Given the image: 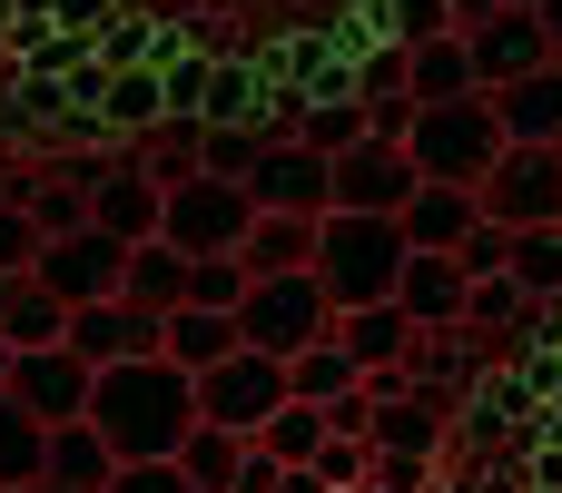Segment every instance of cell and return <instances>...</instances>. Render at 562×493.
<instances>
[{"label":"cell","mask_w":562,"mask_h":493,"mask_svg":"<svg viewBox=\"0 0 562 493\" xmlns=\"http://www.w3.org/2000/svg\"><path fill=\"white\" fill-rule=\"evenodd\" d=\"M119 464H168L188 435H198V385L168 366V356H128V366H99L89 376V415H79Z\"/></svg>","instance_id":"cell-1"},{"label":"cell","mask_w":562,"mask_h":493,"mask_svg":"<svg viewBox=\"0 0 562 493\" xmlns=\"http://www.w3.org/2000/svg\"><path fill=\"white\" fill-rule=\"evenodd\" d=\"M405 227L395 217H346V208H326L316 217V287H326V306L336 316H356V306H395V277H405Z\"/></svg>","instance_id":"cell-2"},{"label":"cell","mask_w":562,"mask_h":493,"mask_svg":"<svg viewBox=\"0 0 562 493\" xmlns=\"http://www.w3.org/2000/svg\"><path fill=\"white\" fill-rule=\"evenodd\" d=\"M494 158H504V128H494L484 89L405 119V168H415V188H484V168H494Z\"/></svg>","instance_id":"cell-3"},{"label":"cell","mask_w":562,"mask_h":493,"mask_svg":"<svg viewBox=\"0 0 562 493\" xmlns=\"http://www.w3.org/2000/svg\"><path fill=\"white\" fill-rule=\"evenodd\" d=\"M336 326V306H326V287L316 277H247V306H237V346L247 356H296V346H316Z\"/></svg>","instance_id":"cell-4"},{"label":"cell","mask_w":562,"mask_h":493,"mask_svg":"<svg viewBox=\"0 0 562 493\" xmlns=\"http://www.w3.org/2000/svg\"><path fill=\"white\" fill-rule=\"evenodd\" d=\"M247 188H227V178H178L168 198H158V237L178 247V257H237V237H247Z\"/></svg>","instance_id":"cell-5"},{"label":"cell","mask_w":562,"mask_h":493,"mask_svg":"<svg viewBox=\"0 0 562 493\" xmlns=\"http://www.w3.org/2000/svg\"><path fill=\"white\" fill-rule=\"evenodd\" d=\"M474 208H484L504 237H524V227H562V158H553V148H504V158L484 168Z\"/></svg>","instance_id":"cell-6"},{"label":"cell","mask_w":562,"mask_h":493,"mask_svg":"<svg viewBox=\"0 0 562 493\" xmlns=\"http://www.w3.org/2000/svg\"><path fill=\"white\" fill-rule=\"evenodd\" d=\"M286 405V366L277 356H227V366H207L198 376V425H217V435H257L267 415Z\"/></svg>","instance_id":"cell-7"},{"label":"cell","mask_w":562,"mask_h":493,"mask_svg":"<svg viewBox=\"0 0 562 493\" xmlns=\"http://www.w3.org/2000/svg\"><path fill=\"white\" fill-rule=\"evenodd\" d=\"M415 198V168H405V148H385V138H356L346 158H326V208H346V217H395Z\"/></svg>","instance_id":"cell-8"},{"label":"cell","mask_w":562,"mask_h":493,"mask_svg":"<svg viewBox=\"0 0 562 493\" xmlns=\"http://www.w3.org/2000/svg\"><path fill=\"white\" fill-rule=\"evenodd\" d=\"M119 267H128V247H109L99 227H79V237H49L30 257V287H49L59 306H109L119 296Z\"/></svg>","instance_id":"cell-9"},{"label":"cell","mask_w":562,"mask_h":493,"mask_svg":"<svg viewBox=\"0 0 562 493\" xmlns=\"http://www.w3.org/2000/svg\"><path fill=\"white\" fill-rule=\"evenodd\" d=\"M0 395H10L40 435H49V425H79V415H89V366H79L69 346H40V356H10Z\"/></svg>","instance_id":"cell-10"},{"label":"cell","mask_w":562,"mask_h":493,"mask_svg":"<svg viewBox=\"0 0 562 493\" xmlns=\"http://www.w3.org/2000/svg\"><path fill=\"white\" fill-rule=\"evenodd\" d=\"M464 69H474V89L494 99V89H514V79L553 69V40H543V20H533V10H494L484 30H464Z\"/></svg>","instance_id":"cell-11"},{"label":"cell","mask_w":562,"mask_h":493,"mask_svg":"<svg viewBox=\"0 0 562 493\" xmlns=\"http://www.w3.org/2000/svg\"><path fill=\"white\" fill-rule=\"evenodd\" d=\"M158 326H168V316H138V306H119V296H109V306H69L59 346H69V356H79V366L99 376V366H128V356H158Z\"/></svg>","instance_id":"cell-12"},{"label":"cell","mask_w":562,"mask_h":493,"mask_svg":"<svg viewBox=\"0 0 562 493\" xmlns=\"http://www.w3.org/2000/svg\"><path fill=\"white\" fill-rule=\"evenodd\" d=\"M247 208H277V217H326V158H316V148H296V138L257 148V168H247Z\"/></svg>","instance_id":"cell-13"},{"label":"cell","mask_w":562,"mask_h":493,"mask_svg":"<svg viewBox=\"0 0 562 493\" xmlns=\"http://www.w3.org/2000/svg\"><path fill=\"white\" fill-rule=\"evenodd\" d=\"M464 267L454 257H405V277H395V316L415 326V336H445V326H464Z\"/></svg>","instance_id":"cell-14"},{"label":"cell","mask_w":562,"mask_h":493,"mask_svg":"<svg viewBox=\"0 0 562 493\" xmlns=\"http://www.w3.org/2000/svg\"><path fill=\"white\" fill-rule=\"evenodd\" d=\"M484 109H494V128H504V148H553V138H562V69H533V79H514V89H494Z\"/></svg>","instance_id":"cell-15"},{"label":"cell","mask_w":562,"mask_h":493,"mask_svg":"<svg viewBox=\"0 0 562 493\" xmlns=\"http://www.w3.org/2000/svg\"><path fill=\"white\" fill-rule=\"evenodd\" d=\"M89 227H99L109 247H148V237H158V188H148L138 168L89 178Z\"/></svg>","instance_id":"cell-16"},{"label":"cell","mask_w":562,"mask_h":493,"mask_svg":"<svg viewBox=\"0 0 562 493\" xmlns=\"http://www.w3.org/2000/svg\"><path fill=\"white\" fill-rule=\"evenodd\" d=\"M474 217H484V208H474V188H415V198L395 208V227H405V247H415V257H454Z\"/></svg>","instance_id":"cell-17"},{"label":"cell","mask_w":562,"mask_h":493,"mask_svg":"<svg viewBox=\"0 0 562 493\" xmlns=\"http://www.w3.org/2000/svg\"><path fill=\"white\" fill-rule=\"evenodd\" d=\"M237 267H247V277H306V267H316V217H277V208H257L247 237H237Z\"/></svg>","instance_id":"cell-18"},{"label":"cell","mask_w":562,"mask_h":493,"mask_svg":"<svg viewBox=\"0 0 562 493\" xmlns=\"http://www.w3.org/2000/svg\"><path fill=\"white\" fill-rule=\"evenodd\" d=\"M119 306H138V316H178V306H188V257H178L168 237L128 247V267H119Z\"/></svg>","instance_id":"cell-19"},{"label":"cell","mask_w":562,"mask_h":493,"mask_svg":"<svg viewBox=\"0 0 562 493\" xmlns=\"http://www.w3.org/2000/svg\"><path fill=\"white\" fill-rule=\"evenodd\" d=\"M109 474H119V455H109L89 425H49V435H40V484H59V493H109Z\"/></svg>","instance_id":"cell-20"},{"label":"cell","mask_w":562,"mask_h":493,"mask_svg":"<svg viewBox=\"0 0 562 493\" xmlns=\"http://www.w3.org/2000/svg\"><path fill=\"white\" fill-rule=\"evenodd\" d=\"M158 356H168V366H178V376L198 385L207 366H227V356H237V316H207V306H178V316L158 326Z\"/></svg>","instance_id":"cell-21"},{"label":"cell","mask_w":562,"mask_h":493,"mask_svg":"<svg viewBox=\"0 0 562 493\" xmlns=\"http://www.w3.org/2000/svg\"><path fill=\"white\" fill-rule=\"evenodd\" d=\"M326 336H336V346L356 356V376H375V366H405V356L425 346V336H415V326H405L395 306H356V316H336Z\"/></svg>","instance_id":"cell-22"},{"label":"cell","mask_w":562,"mask_h":493,"mask_svg":"<svg viewBox=\"0 0 562 493\" xmlns=\"http://www.w3.org/2000/svg\"><path fill=\"white\" fill-rule=\"evenodd\" d=\"M405 99L415 109H445V99H474V69H464V40H415L405 49Z\"/></svg>","instance_id":"cell-23"},{"label":"cell","mask_w":562,"mask_h":493,"mask_svg":"<svg viewBox=\"0 0 562 493\" xmlns=\"http://www.w3.org/2000/svg\"><path fill=\"white\" fill-rule=\"evenodd\" d=\"M356 385H366V376H356V356H346L336 336H316V346L286 356V405H316V415H326V405L356 395Z\"/></svg>","instance_id":"cell-24"},{"label":"cell","mask_w":562,"mask_h":493,"mask_svg":"<svg viewBox=\"0 0 562 493\" xmlns=\"http://www.w3.org/2000/svg\"><path fill=\"white\" fill-rule=\"evenodd\" d=\"M435 435H445V395H425V385H405V395L375 405V425H366L375 455H435Z\"/></svg>","instance_id":"cell-25"},{"label":"cell","mask_w":562,"mask_h":493,"mask_svg":"<svg viewBox=\"0 0 562 493\" xmlns=\"http://www.w3.org/2000/svg\"><path fill=\"white\" fill-rule=\"evenodd\" d=\"M504 277H514L524 306H562V227H524L514 257H504Z\"/></svg>","instance_id":"cell-26"},{"label":"cell","mask_w":562,"mask_h":493,"mask_svg":"<svg viewBox=\"0 0 562 493\" xmlns=\"http://www.w3.org/2000/svg\"><path fill=\"white\" fill-rule=\"evenodd\" d=\"M247 445H257L277 474H296V464H316V455H326V415H316V405H277Z\"/></svg>","instance_id":"cell-27"},{"label":"cell","mask_w":562,"mask_h":493,"mask_svg":"<svg viewBox=\"0 0 562 493\" xmlns=\"http://www.w3.org/2000/svg\"><path fill=\"white\" fill-rule=\"evenodd\" d=\"M168 464H178V484H188V493H227V484H237V464H247V435H217V425H198V435H188Z\"/></svg>","instance_id":"cell-28"},{"label":"cell","mask_w":562,"mask_h":493,"mask_svg":"<svg viewBox=\"0 0 562 493\" xmlns=\"http://www.w3.org/2000/svg\"><path fill=\"white\" fill-rule=\"evenodd\" d=\"M10 208L40 227V247H49V237H79V227H89V188H79V178H40V188H20Z\"/></svg>","instance_id":"cell-29"},{"label":"cell","mask_w":562,"mask_h":493,"mask_svg":"<svg viewBox=\"0 0 562 493\" xmlns=\"http://www.w3.org/2000/svg\"><path fill=\"white\" fill-rule=\"evenodd\" d=\"M59 326H69V306L20 277V296H10V316H0V346H10V356H40V346H59Z\"/></svg>","instance_id":"cell-30"},{"label":"cell","mask_w":562,"mask_h":493,"mask_svg":"<svg viewBox=\"0 0 562 493\" xmlns=\"http://www.w3.org/2000/svg\"><path fill=\"white\" fill-rule=\"evenodd\" d=\"M188 306L237 316V306H247V267H237V257H188Z\"/></svg>","instance_id":"cell-31"},{"label":"cell","mask_w":562,"mask_h":493,"mask_svg":"<svg viewBox=\"0 0 562 493\" xmlns=\"http://www.w3.org/2000/svg\"><path fill=\"white\" fill-rule=\"evenodd\" d=\"M20 484H40V425L0 395V493H20Z\"/></svg>","instance_id":"cell-32"},{"label":"cell","mask_w":562,"mask_h":493,"mask_svg":"<svg viewBox=\"0 0 562 493\" xmlns=\"http://www.w3.org/2000/svg\"><path fill=\"white\" fill-rule=\"evenodd\" d=\"M247 168H257V128H198V178L247 188Z\"/></svg>","instance_id":"cell-33"},{"label":"cell","mask_w":562,"mask_h":493,"mask_svg":"<svg viewBox=\"0 0 562 493\" xmlns=\"http://www.w3.org/2000/svg\"><path fill=\"white\" fill-rule=\"evenodd\" d=\"M306 474H316L326 493H366V484H375V445H346V435H326V455H316Z\"/></svg>","instance_id":"cell-34"},{"label":"cell","mask_w":562,"mask_h":493,"mask_svg":"<svg viewBox=\"0 0 562 493\" xmlns=\"http://www.w3.org/2000/svg\"><path fill=\"white\" fill-rule=\"evenodd\" d=\"M356 109H385V99H405V49L395 40H375V59L356 69V89H346Z\"/></svg>","instance_id":"cell-35"},{"label":"cell","mask_w":562,"mask_h":493,"mask_svg":"<svg viewBox=\"0 0 562 493\" xmlns=\"http://www.w3.org/2000/svg\"><path fill=\"white\" fill-rule=\"evenodd\" d=\"M504 257H514V237H504L494 217H474V227H464V247H454V267H464V287H484V277H504Z\"/></svg>","instance_id":"cell-36"},{"label":"cell","mask_w":562,"mask_h":493,"mask_svg":"<svg viewBox=\"0 0 562 493\" xmlns=\"http://www.w3.org/2000/svg\"><path fill=\"white\" fill-rule=\"evenodd\" d=\"M109 109H119L109 128H148V109L168 119V99H158V69H138V79H109Z\"/></svg>","instance_id":"cell-37"},{"label":"cell","mask_w":562,"mask_h":493,"mask_svg":"<svg viewBox=\"0 0 562 493\" xmlns=\"http://www.w3.org/2000/svg\"><path fill=\"white\" fill-rule=\"evenodd\" d=\"M30 257H40V227L0 198V277H30Z\"/></svg>","instance_id":"cell-38"},{"label":"cell","mask_w":562,"mask_h":493,"mask_svg":"<svg viewBox=\"0 0 562 493\" xmlns=\"http://www.w3.org/2000/svg\"><path fill=\"white\" fill-rule=\"evenodd\" d=\"M109 493H188V484H178V464H119Z\"/></svg>","instance_id":"cell-39"},{"label":"cell","mask_w":562,"mask_h":493,"mask_svg":"<svg viewBox=\"0 0 562 493\" xmlns=\"http://www.w3.org/2000/svg\"><path fill=\"white\" fill-rule=\"evenodd\" d=\"M494 10H504V0H445V30H454V40H464V30H484V20H494Z\"/></svg>","instance_id":"cell-40"},{"label":"cell","mask_w":562,"mask_h":493,"mask_svg":"<svg viewBox=\"0 0 562 493\" xmlns=\"http://www.w3.org/2000/svg\"><path fill=\"white\" fill-rule=\"evenodd\" d=\"M533 20H543V40L562 49V0H533Z\"/></svg>","instance_id":"cell-41"},{"label":"cell","mask_w":562,"mask_h":493,"mask_svg":"<svg viewBox=\"0 0 562 493\" xmlns=\"http://www.w3.org/2000/svg\"><path fill=\"white\" fill-rule=\"evenodd\" d=\"M267 493H326V484H316V474L296 464V474H277V484H267Z\"/></svg>","instance_id":"cell-42"},{"label":"cell","mask_w":562,"mask_h":493,"mask_svg":"<svg viewBox=\"0 0 562 493\" xmlns=\"http://www.w3.org/2000/svg\"><path fill=\"white\" fill-rule=\"evenodd\" d=\"M10 296H20V277H0V316H10Z\"/></svg>","instance_id":"cell-43"},{"label":"cell","mask_w":562,"mask_h":493,"mask_svg":"<svg viewBox=\"0 0 562 493\" xmlns=\"http://www.w3.org/2000/svg\"><path fill=\"white\" fill-rule=\"evenodd\" d=\"M20 493H59V484H20Z\"/></svg>","instance_id":"cell-44"},{"label":"cell","mask_w":562,"mask_h":493,"mask_svg":"<svg viewBox=\"0 0 562 493\" xmlns=\"http://www.w3.org/2000/svg\"><path fill=\"white\" fill-rule=\"evenodd\" d=\"M504 10H533V0H504Z\"/></svg>","instance_id":"cell-45"},{"label":"cell","mask_w":562,"mask_h":493,"mask_svg":"<svg viewBox=\"0 0 562 493\" xmlns=\"http://www.w3.org/2000/svg\"><path fill=\"white\" fill-rule=\"evenodd\" d=\"M0 376H10V346H0Z\"/></svg>","instance_id":"cell-46"},{"label":"cell","mask_w":562,"mask_h":493,"mask_svg":"<svg viewBox=\"0 0 562 493\" xmlns=\"http://www.w3.org/2000/svg\"><path fill=\"white\" fill-rule=\"evenodd\" d=\"M553 158H562V138H553Z\"/></svg>","instance_id":"cell-47"},{"label":"cell","mask_w":562,"mask_h":493,"mask_svg":"<svg viewBox=\"0 0 562 493\" xmlns=\"http://www.w3.org/2000/svg\"><path fill=\"white\" fill-rule=\"evenodd\" d=\"M553 69H562V49H553Z\"/></svg>","instance_id":"cell-48"}]
</instances>
